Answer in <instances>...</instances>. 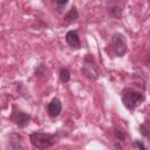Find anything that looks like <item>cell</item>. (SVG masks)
Masks as SVG:
<instances>
[{
	"instance_id": "1",
	"label": "cell",
	"mask_w": 150,
	"mask_h": 150,
	"mask_svg": "<svg viewBox=\"0 0 150 150\" xmlns=\"http://www.w3.org/2000/svg\"><path fill=\"white\" fill-rule=\"evenodd\" d=\"M59 139V135L56 134H46V132H40L35 131L29 135V141L32 145L39 150H45L54 145Z\"/></svg>"
},
{
	"instance_id": "2",
	"label": "cell",
	"mask_w": 150,
	"mask_h": 150,
	"mask_svg": "<svg viewBox=\"0 0 150 150\" xmlns=\"http://www.w3.org/2000/svg\"><path fill=\"white\" fill-rule=\"evenodd\" d=\"M121 97H122V102L124 107L130 111L135 110L144 101V95L141 91H137L132 88H125L122 91Z\"/></svg>"
},
{
	"instance_id": "3",
	"label": "cell",
	"mask_w": 150,
	"mask_h": 150,
	"mask_svg": "<svg viewBox=\"0 0 150 150\" xmlns=\"http://www.w3.org/2000/svg\"><path fill=\"white\" fill-rule=\"evenodd\" d=\"M82 74H83V76H86L87 79H89L91 81H95L100 75L98 68L96 67V64H95L94 60L90 57V55H87L84 59V63L82 67Z\"/></svg>"
},
{
	"instance_id": "4",
	"label": "cell",
	"mask_w": 150,
	"mask_h": 150,
	"mask_svg": "<svg viewBox=\"0 0 150 150\" xmlns=\"http://www.w3.org/2000/svg\"><path fill=\"white\" fill-rule=\"evenodd\" d=\"M111 45L117 56H123L127 53V40L122 33H115L111 38Z\"/></svg>"
},
{
	"instance_id": "5",
	"label": "cell",
	"mask_w": 150,
	"mask_h": 150,
	"mask_svg": "<svg viewBox=\"0 0 150 150\" xmlns=\"http://www.w3.org/2000/svg\"><path fill=\"white\" fill-rule=\"evenodd\" d=\"M14 123L19 127V128H25L28 125L29 121H30V116L21 110H15L14 109V112H13V116H12Z\"/></svg>"
},
{
	"instance_id": "6",
	"label": "cell",
	"mask_w": 150,
	"mask_h": 150,
	"mask_svg": "<svg viewBox=\"0 0 150 150\" xmlns=\"http://www.w3.org/2000/svg\"><path fill=\"white\" fill-rule=\"evenodd\" d=\"M47 110H48V115L50 116V117H56V116H59L60 115V112H61V110H62V103H61V101L59 100V98H53L50 102H49V104H48V107H47Z\"/></svg>"
},
{
	"instance_id": "7",
	"label": "cell",
	"mask_w": 150,
	"mask_h": 150,
	"mask_svg": "<svg viewBox=\"0 0 150 150\" xmlns=\"http://www.w3.org/2000/svg\"><path fill=\"white\" fill-rule=\"evenodd\" d=\"M64 38H66L67 43L71 48H74V49H80L81 48V41H80V38H79V34L75 30L67 32V34H66Z\"/></svg>"
},
{
	"instance_id": "8",
	"label": "cell",
	"mask_w": 150,
	"mask_h": 150,
	"mask_svg": "<svg viewBox=\"0 0 150 150\" xmlns=\"http://www.w3.org/2000/svg\"><path fill=\"white\" fill-rule=\"evenodd\" d=\"M21 136L16 132H12L9 135V150H21Z\"/></svg>"
},
{
	"instance_id": "9",
	"label": "cell",
	"mask_w": 150,
	"mask_h": 150,
	"mask_svg": "<svg viewBox=\"0 0 150 150\" xmlns=\"http://www.w3.org/2000/svg\"><path fill=\"white\" fill-rule=\"evenodd\" d=\"M77 19H79V13H77V11H76L75 7H71V8L64 14V16H63V21H64L66 23H73V22H75V21H77Z\"/></svg>"
},
{
	"instance_id": "10",
	"label": "cell",
	"mask_w": 150,
	"mask_h": 150,
	"mask_svg": "<svg viewBox=\"0 0 150 150\" xmlns=\"http://www.w3.org/2000/svg\"><path fill=\"white\" fill-rule=\"evenodd\" d=\"M59 76H60L61 82L67 83V82L70 80V71H69V69H67V68H61V70H60V73H59Z\"/></svg>"
},
{
	"instance_id": "11",
	"label": "cell",
	"mask_w": 150,
	"mask_h": 150,
	"mask_svg": "<svg viewBox=\"0 0 150 150\" xmlns=\"http://www.w3.org/2000/svg\"><path fill=\"white\" fill-rule=\"evenodd\" d=\"M109 14H110L111 16L116 18V19H120L121 15H122V9H121V7L115 6V7H112V8L109 9Z\"/></svg>"
},
{
	"instance_id": "12",
	"label": "cell",
	"mask_w": 150,
	"mask_h": 150,
	"mask_svg": "<svg viewBox=\"0 0 150 150\" xmlns=\"http://www.w3.org/2000/svg\"><path fill=\"white\" fill-rule=\"evenodd\" d=\"M55 4H56V7H57V11L62 12L63 8L68 5V0H57V1H55Z\"/></svg>"
},
{
	"instance_id": "13",
	"label": "cell",
	"mask_w": 150,
	"mask_h": 150,
	"mask_svg": "<svg viewBox=\"0 0 150 150\" xmlns=\"http://www.w3.org/2000/svg\"><path fill=\"white\" fill-rule=\"evenodd\" d=\"M35 74H36V76H43L46 74V67L43 64L38 66L36 69H35Z\"/></svg>"
},
{
	"instance_id": "14",
	"label": "cell",
	"mask_w": 150,
	"mask_h": 150,
	"mask_svg": "<svg viewBox=\"0 0 150 150\" xmlns=\"http://www.w3.org/2000/svg\"><path fill=\"white\" fill-rule=\"evenodd\" d=\"M136 146L138 148V150H146V146L144 145V143L142 141H136Z\"/></svg>"
},
{
	"instance_id": "15",
	"label": "cell",
	"mask_w": 150,
	"mask_h": 150,
	"mask_svg": "<svg viewBox=\"0 0 150 150\" xmlns=\"http://www.w3.org/2000/svg\"><path fill=\"white\" fill-rule=\"evenodd\" d=\"M115 134H116V136L118 137V139H120V141H122V139L125 137L124 132H123V131H121V130H116V131H115Z\"/></svg>"
},
{
	"instance_id": "16",
	"label": "cell",
	"mask_w": 150,
	"mask_h": 150,
	"mask_svg": "<svg viewBox=\"0 0 150 150\" xmlns=\"http://www.w3.org/2000/svg\"><path fill=\"white\" fill-rule=\"evenodd\" d=\"M114 150H123L122 143H121V142H116V143L114 144Z\"/></svg>"
},
{
	"instance_id": "17",
	"label": "cell",
	"mask_w": 150,
	"mask_h": 150,
	"mask_svg": "<svg viewBox=\"0 0 150 150\" xmlns=\"http://www.w3.org/2000/svg\"><path fill=\"white\" fill-rule=\"evenodd\" d=\"M146 66L150 68V56H149V59H148V61H146Z\"/></svg>"
}]
</instances>
